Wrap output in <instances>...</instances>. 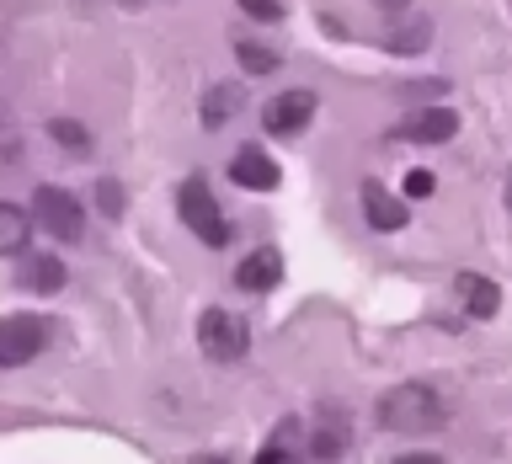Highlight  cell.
<instances>
[{"label": "cell", "mask_w": 512, "mask_h": 464, "mask_svg": "<svg viewBox=\"0 0 512 464\" xmlns=\"http://www.w3.org/2000/svg\"><path fill=\"white\" fill-rule=\"evenodd\" d=\"M432 187H438V182H432V171H422V166L406 171V198H432Z\"/></svg>", "instance_id": "obj_19"}, {"label": "cell", "mask_w": 512, "mask_h": 464, "mask_svg": "<svg viewBox=\"0 0 512 464\" xmlns=\"http://www.w3.org/2000/svg\"><path fill=\"white\" fill-rule=\"evenodd\" d=\"M128 6H144V0H128Z\"/></svg>", "instance_id": "obj_23"}, {"label": "cell", "mask_w": 512, "mask_h": 464, "mask_svg": "<svg viewBox=\"0 0 512 464\" xmlns=\"http://www.w3.org/2000/svg\"><path fill=\"white\" fill-rule=\"evenodd\" d=\"M48 134H54L64 150H86V144H91V134H86L75 118H54V123H48Z\"/></svg>", "instance_id": "obj_17"}, {"label": "cell", "mask_w": 512, "mask_h": 464, "mask_svg": "<svg viewBox=\"0 0 512 464\" xmlns=\"http://www.w3.org/2000/svg\"><path fill=\"white\" fill-rule=\"evenodd\" d=\"M448 422L443 395L427 390V384H395V390L379 395V427L406 432V438H422V432H438Z\"/></svg>", "instance_id": "obj_1"}, {"label": "cell", "mask_w": 512, "mask_h": 464, "mask_svg": "<svg viewBox=\"0 0 512 464\" xmlns=\"http://www.w3.org/2000/svg\"><path fill=\"white\" fill-rule=\"evenodd\" d=\"M0 246H6V251L27 246V214L16 203H0Z\"/></svg>", "instance_id": "obj_15"}, {"label": "cell", "mask_w": 512, "mask_h": 464, "mask_svg": "<svg viewBox=\"0 0 512 464\" xmlns=\"http://www.w3.org/2000/svg\"><path fill=\"white\" fill-rule=\"evenodd\" d=\"M240 11L262 16V22H278V16H283V6H278V0H240Z\"/></svg>", "instance_id": "obj_20"}, {"label": "cell", "mask_w": 512, "mask_h": 464, "mask_svg": "<svg viewBox=\"0 0 512 464\" xmlns=\"http://www.w3.org/2000/svg\"><path fill=\"white\" fill-rule=\"evenodd\" d=\"M32 214L54 240H80L86 235V214H80V198H70L64 187H38L32 192Z\"/></svg>", "instance_id": "obj_4"}, {"label": "cell", "mask_w": 512, "mask_h": 464, "mask_svg": "<svg viewBox=\"0 0 512 464\" xmlns=\"http://www.w3.org/2000/svg\"><path fill=\"white\" fill-rule=\"evenodd\" d=\"M374 6H384V11H400V6H411V0H374Z\"/></svg>", "instance_id": "obj_21"}, {"label": "cell", "mask_w": 512, "mask_h": 464, "mask_svg": "<svg viewBox=\"0 0 512 464\" xmlns=\"http://www.w3.org/2000/svg\"><path fill=\"white\" fill-rule=\"evenodd\" d=\"M176 214H182V224L203 240V246L219 251L224 240H230V224H224V214H219V203H214V192H208L203 176H187L182 182V192H176Z\"/></svg>", "instance_id": "obj_2"}, {"label": "cell", "mask_w": 512, "mask_h": 464, "mask_svg": "<svg viewBox=\"0 0 512 464\" xmlns=\"http://www.w3.org/2000/svg\"><path fill=\"white\" fill-rule=\"evenodd\" d=\"M459 299H464V310H470L475 320H491L496 310H502V294H496V283L480 278V272H464V278H459Z\"/></svg>", "instance_id": "obj_11"}, {"label": "cell", "mask_w": 512, "mask_h": 464, "mask_svg": "<svg viewBox=\"0 0 512 464\" xmlns=\"http://www.w3.org/2000/svg\"><path fill=\"white\" fill-rule=\"evenodd\" d=\"M198 347H203V358H214V363H235V358H246L251 331H246V320L230 315V310H208L198 320Z\"/></svg>", "instance_id": "obj_3"}, {"label": "cell", "mask_w": 512, "mask_h": 464, "mask_svg": "<svg viewBox=\"0 0 512 464\" xmlns=\"http://www.w3.org/2000/svg\"><path fill=\"white\" fill-rule=\"evenodd\" d=\"M315 118V91H283V96H272V102L262 107V123H267V134H299V128H310Z\"/></svg>", "instance_id": "obj_6"}, {"label": "cell", "mask_w": 512, "mask_h": 464, "mask_svg": "<svg viewBox=\"0 0 512 464\" xmlns=\"http://www.w3.org/2000/svg\"><path fill=\"white\" fill-rule=\"evenodd\" d=\"M230 182L251 187V192H272V187H278V166H272L267 150L246 144V150H235V160H230Z\"/></svg>", "instance_id": "obj_7"}, {"label": "cell", "mask_w": 512, "mask_h": 464, "mask_svg": "<svg viewBox=\"0 0 512 464\" xmlns=\"http://www.w3.org/2000/svg\"><path fill=\"white\" fill-rule=\"evenodd\" d=\"M347 416H336V411H326L320 416V427H315V438H310V459H336L347 448Z\"/></svg>", "instance_id": "obj_12"}, {"label": "cell", "mask_w": 512, "mask_h": 464, "mask_svg": "<svg viewBox=\"0 0 512 464\" xmlns=\"http://www.w3.org/2000/svg\"><path fill=\"white\" fill-rule=\"evenodd\" d=\"M363 214H368V224H374V230H400V224L411 219L406 203L390 198V192H384L379 182H363Z\"/></svg>", "instance_id": "obj_10"}, {"label": "cell", "mask_w": 512, "mask_h": 464, "mask_svg": "<svg viewBox=\"0 0 512 464\" xmlns=\"http://www.w3.org/2000/svg\"><path fill=\"white\" fill-rule=\"evenodd\" d=\"M96 208H102L107 219H118V214H123V187L112 182V176H102V182H96Z\"/></svg>", "instance_id": "obj_18"}, {"label": "cell", "mask_w": 512, "mask_h": 464, "mask_svg": "<svg viewBox=\"0 0 512 464\" xmlns=\"http://www.w3.org/2000/svg\"><path fill=\"white\" fill-rule=\"evenodd\" d=\"M43 347H48V320H38V315H11L0 326V368H22Z\"/></svg>", "instance_id": "obj_5"}, {"label": "cell", "mask_w": 512, "mask_h": 464, "mask_svg": "<svg viewBox=\"0 0 512 464\" xmlns=\"http://www.w3.org/2000/svg\"><path fill=\"white\" fill-rule=\"evenodd\" d=\"M235 59L246 64V75H272L278 70V54L262 48V43H235Z\"/></svg>", "instance_id": "obj_16"}, {"label": "cell", "mask_w": 512, "mask_h": 464, "mask_svg": "<svg viewBox=\"0 0 512 464\" xmlns=\"http://www.w3.org/2000/svg\"><path fill=\"white\" fill-rule=\"evenodd\" d=\"M235 283L246 288V294H267V288H278L283 283V256L272 246H256L246 262L235 267Z\"/></svg>", "instance_id": "obj_9"}, {"label": "cell", "mask_w": 512, "mask_h": 464, "mask_svg": "<svg viewBox=\"0 0 512 464\" xmlns=\"http://www.w3.org/2000/svg\"><path fill=\"white\" fill-rule=\"evenodd\" d=\"M507 208H512V176H507Z\"/></svg>", "instance_id": "obj_22"}, {"label": "cell", "mask_w": 512, "mask_h": 464, "mask_svg": "<svg viewBox=\"0 0 512 464\" xmlns=\"http://www.w3.org/2000/svg\"><path fill=\"white\" fill-rule=\"evenodd\" d=\"M22 283L38 288V294H59V288H64V267L54 262V256H32V262H22Z\"/></svg>", "instance_id": "obj_13"}, {"label": "cell", "mask_w": 512, "mask_h": 464, "mask_svg": "<svg viewBox=\"0 0 512 464\" xmlns=\"http://www.w3.org/2000/svg\"><path fill=\"white\" fill-rule=\"evenodd\" d=\"M235 107H240V91H235V86L208 91V102H203V128H224V123L235 118Z\"/></svg>", "instance_id": "obj_14"}, {"label": "cell", "mask_w": 512, "mask_h": 464, "mask_svg": "<svg viewBox=\"0 0 512 464\" xmlns=\"http://www.w3.org/2000/svg\"><path fill=\"white\" fill-rule=\"evenodd\" d=\"M454 134H459V112H448V107H422L400 123V139H416V144H443Z\"/></svg>", "instance_id": "obj_8"}]
</instances>
